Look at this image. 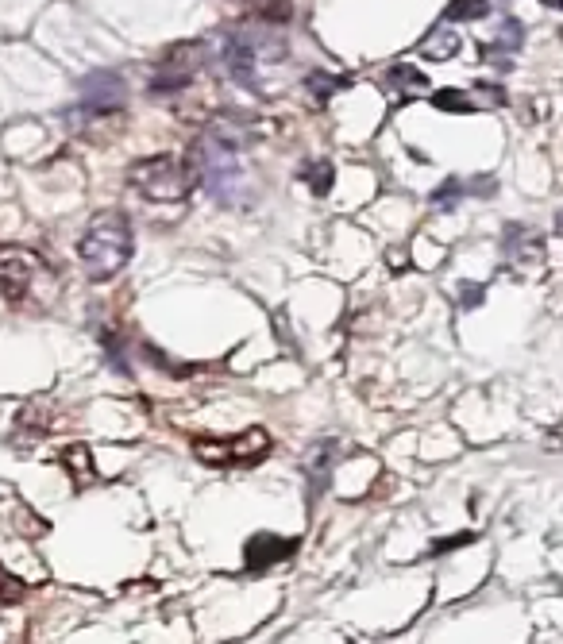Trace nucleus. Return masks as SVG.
Masks as SVG:
<instances>
[{"mask_svg": "<svg viewBox=\"0 0 563 644\" xmlns=\"http://www.w3.org/2000/svg\"><path fill=\"white\" fill-rule=\"evenodd\" d=\"M189 178L201 182L205 193L213 197L216 205L224 209H243L251 205L255 186H251V174H247V159H243V139L232 128H209L193 143L189 151Z\"/></svg>", "mask_w": 563, "mask_h": 644, "instance_id": "obj_1", "label": "nucleus"}, {"mask_svg": "<svg viewBox=\"0 0 563 644\" xmlns=\"http://www.w3.org/2000/svg\"><path fill=\"white\" fill-rule=\"evenodd\" d=\"M132 247H135V236H132V224L124 213H101L78 243V259L85 274L93 282H108L112 274L128 267L132 259Z\"/></svg>", "mask_w": 563, "mask_h": 644, "instance_id": "obj_2", "label": "nucleus"}, {"mask_svg": "<svg viewBox=\"0 0 563 644\" xmlns=\"http://www.w3.org/2000/svg\"><path fill=\"white\" fill-rule=\"evenodd\" d=\"M128 182L139 189V197H147V201H166V205L186 201L189 186H193L189 170L174 159V155H155V159L135 162L132 170H128Z\"/></svg>", "mask_w": 563, "mask_h": 644, "instance_id": "obj_3", "label": "nucleus"}, {"mask_svg": "<svg viewBox=\"0 0 563 644\" xmlns=\"http://www.w3.org/2000/svg\"><path fill=\"white\" fill-rule=\"evenodd\" d=\"M193 452L209 467H255L259 459H267L270 436L263 429L240 432V436H228V440L201 436V440H193Z\"/></svg>", "mask_w": 563, "mask_h": 644, "instance_id": "obj_4", "label": "nucleus"}, {"mask_svg": "<svg viewBox=\"0 0 563 644\" xmlns=\"http://www.w3.org/2000/svg\"><path fill=\"white\" fill-rule=\"evenodd\" d=\"M47 278L51 274H47L39 255H31L24 247H0V297L27 301V297H35V290Z\"/></svg>", "mask_w": 563, "mask_h": 644, "instance_id": "obj_5", "label": "nucleus"}, {"mask_svg": "<svg viewBox=\"0 0 563 644\" xmlns=\"http://www.w3.org/2000/svg\"><path fill=\"white\" fill-rule=\"evenodd\" d=\"M216 43H220V58H224L228 78L255 89L259 85V47H255V39L243 35V31H220Z\"/></svg>", "mask_w": 563, "mask_h": 644, "instance_id": "obj_6", "label": "nucleus"}, {"mask_svg": "<svg viewBox=\"0 0 563 644\" xmlns=\"http://www.w3.org/2000/svg\"><path fill=\"white\" fill-rule=\"evenodd\" d=\"M502 259L517 274H533V270L544 267V240L533 228H525V224H506V232H502Z\"/></svg>", "mask_w": 563, "mask_h": 644, "instance_id": "obj_7", "label": "nucleus"}, {"mask_svg": "<svg viewBox=\"0 0 563 644\" xmlns=\"http://www.w3.org/2000/svg\"><path fill=\"white\" fill-rule=\"evenodd\" d=\"M193 78H197V47L182 43V47H174V51L159 62V70H155V78H151V93H155V97H170V93L186 89Z\"/></svg>", "mask_w": 563, "mask_h": 644, "instance_id": "obj_8", "label": "nucleus"}, {"mask_svg": "<svg viewBox=\"0 0 563 644\" xmlns=\"http://www.w3.org/2000/svg\"><path fill=\"white\" fill-rule=\"evenodd\" d=\"M124 81L120 74H112V70H97V74H89V78L81 81V108L89 112V116H108V112H116V108L124 105Z\"/></svg>", "mask_w": 563, "mask_h": 644, "instance_id": "obj_9", "label": "nucleus"}, {"mask_svg": "<svg viewBox=\"0 0 563 644\" xmlns=\"http://www.w3.org/2000/svg\"><path fill=\"white\" fill-rule=\"evenodd\" d=\"M243 556H247V571H267V567L297 556V540L274 537V533H255V537L247 540Z\"/></svg>", "mask_w": 563, "mask_h": 644, "instance_id": "obj_10", "label": "nucleus"}, {"mask_svg": "<svg viewBox=\"0 0 563 644\" xmlns=\"http://www.w3.org/2000/svg\"><path fill=\"white\" fill-rule=\"evenodd\" d=\"M459 51V35H452L448 27H436L429 39L421 43V54L425 58H452Z\"/></svg>", "mask_w": 563, "mask_h": 644, "instance_id": "obj_11", "label": "nucleus"}, {"mask_svg": "<svg viewBox=\"0 0 563 644\" xmlns=\"http://www.w3.org/2000/svg\"><path fill=\"white\" fill-rule=\"evenodd\" d=\"M305 182H309V189L317 193V197H324V193H332V182H336V170H332V162H324V159H317V162H305Z\"/></svg>", "mask_w": 563, "mask_h": 644, "instance_id": "obj_12", "label": "nucleus"}, {"mask_svg": "<svg viewBox=\"0 0 563 644\" xmlns=\"http://www.w3.org/2000/svg\"><path fill=\"white\" fill-rule=\"evenodd\" d=\"M305 85H309V93H313V101H328V97H332V93H336V89H340V85H344V78H332V74H324V70H317V74H309V78H305Z\"/></svg>", "mask_w": 563, "mask_h": 644, "instance_id": "obj_13", "label": "nucleus"}, {"mask_svg": "<svg viewBox=\"0 0 563 644\" xmlns=\"http://www.w3.org/2000/svg\"><path fill=\"white\" fill-rule=\"evenodd\" d=\"M463 197H467V189H463V182H459V178H448L444 186L432 193V205H436V209H456Z\"/></svg>", "mask_w": 563, "mask_h": 644, "instance_id": "obj_14", "label": "nucleus"}, {"mask_svg": "<svg viewBox=\"0 0 563 644\" xmlns=\"http://www.w3.org/2000/svg\"><path fill=\"white\" fill-rule=\"evenodd\" d=\"M486 12H490L486 0H452L448 4V20H483Z\"/></svg>", "mask_w": 563, "mask_h": 644, "instance_id": "obj_15", "label": "nucleus"}, {"mask_svg": "<svg viewBox=\"0 0 563 644\" xmlns=\"http://www.w3.org/2000/svg\"><path fill=\"white\" fill-rule=\"evenodd\" d=\"M432 105L444 108V112H475V105H471L463 93H456V89H440V93L432 97Z\"/></svg>", "mask_w": 563, "mask_h": 644, "instance_id": "obj_16", "label": "nucleus"}, {"mask_svg": "<svg viewBox=\"0 0 563 644\" xmlns=\"http://www.w3.org/2000/svg\"><path fill=\"white\" fill-rule=\"evenodd\" d=\"M494 47L517 51V47H521V24H517V20H506V24L498 27V43H494Z\"/></svg>", "mask_w": 563, "mask_h": 644, "instance_id": "obj_17", "label": "nucleus"}, {"mask_svg": "<svg viewBox=\"0 0 563 644\" xmlns=\"http://www.w3.org/2000/svg\"><path fill=\"white\" fill-rule=\"evenodd\" d=\"M390 78L398 81V85H405V89H409V85H413V89H429L425 74H421V70H409V66H394V70H390Z\"/></svg>", "mask_w": 563, "mask_h": 644, "instance_id": "obj_18", "label": "nucleus"}, {"mask_svg": "<svg viewBox=\"0 0 563 644\" xmlns=\"http://www.w3.org/2000/svg\"><path fill=\"white\" fill-rule=\"evenodd\" d=\"M459 301H463V309H475V305H479V301H483V286H475V290H471V286H467V290H463V294H459Z\"/></svg>", "mask_w": 563, "mask_h": 644, "instance_id": "obj_19", "label": "nucleus"}, {"mask_svg": "<svg viewBox=\"0 0 563 644\" xmlns=\"http://www.w3.org/2000/svg\"><path fill=\"white\" fill-rule=\"evenodd\" d=\"M544 8H563V0H540Z\"/></svg>", "mask_w": 563, "mask_h": 644, "instance_id": "obj_20", "label": "nucleus"}]
</instances>
